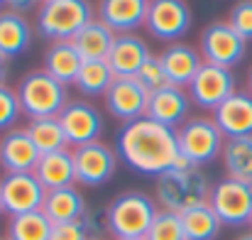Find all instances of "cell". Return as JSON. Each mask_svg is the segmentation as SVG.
<instances>
[{"mask_svg":"<svg viewBox=\"0 0 252 240\" xmlns=\"http://www.w3.org/2000/svg\"><path fill=\"white\" fill-rule=\"evenodd\" d=\"M118 155L130 169L147 176H159L179 160L176 130L155 123L147 115L125 123V128L118 133Z\"/></svg>","mask_w":252,"mask_h":240,"instance_id":"cell-1","label":"cell"},{"mask_svg":"<svg viewBox=\"0 0 252 240\" xmlns=\"http://www.w3.org/2000/svg\"><path fill=\"white\" fill-rule=\"evenodd\" d=\"M157 199L142 191L118 194L105 208V228L115 240L145 238L152 221L157 218Z\"/></svg>","mask_w":252,"mask_h":240,"instance_id":"cell-2","label":"cell"},{"mask_svg":"<svg viewBox=\"0 0 252 240\" xmlns=\"http://www.w3.org/2000/svg\"><path fill=\"white\" fill-rule=\"evenodd\" d=\"M157 204L162 211L171 213H184L193 206L208 204L211 196V184L208 176L201 171V167H189V169H169L157 176L155 186Z\"/></svg>","mask_w":252,"mask_h":240,"instance_id":"cell-3","label":"cell"},{"mask_svg":"<svg viewBox=\"0 0 252 240\" xmlns=\"http://www.w3.org/2000/svg\"><path fill=\"white\" fill-rule=\"evenodd\" d=\"M91 20L93 7L88 0H42L37 10V27L52 42H71Z\"/></svg>","mask_w":252,"mask_h":240,"instance_id":"cell-4","label":"cell"},{"mask_svg":"<svg viewBox=\"0 0 252 240\" xmlns=\"http://www.w3.org/2000/svg\"><path fill=\"white\" fill-rule=\"evenodd\" d=\"M22 113L30 115V120L37 118H57L64 105L69 103L66 98V86L52 79L44 69L30 71L25 79L20 81V86L15 88Z\"/></svg>","mask_w":252,"mask_h":240,"instance_id":"cell-5","label":"cell"},{"mask_svg":"<svg viewBox=\"0 0 252 240\" xmlns=\"http://www.w3.org/2000/svg\"><path fill=\"white\" fill-rule=\"evenodd\" d=\"M176 140H179V155L186 157L193 167H203L218 160L225 145V137L213 123V118L203 115L189 118L176 130Z\"/></svg>","mask_w":252,"mask_h":240,"instance_id":"cell-6","label":"cell"},{"mask_svg":"<svg viewBox=\"0 0 252 240\" xmlns=\"http://www.w3.org/2000/svg\"><path fill=\"white\" fill-rule=\"evenodd\" d=\"M248 42L233 30L228 20H216L208 27H203L201 39H198V52L206 64L225 67L233 69L245 59Z\"/></svg>","mask_w":252,"mask_h":240,"instance_id":"cell-7","label":"cell"},{"mask_svg":"<svg viewBox=\"0 0 252 240\" xmlns=\"http://www.w3.org/2000/svg\"><path fill=\"white\" fill-rule=\"evenodd\" d=\"M208 204L223 226L230 228L248 226L252 221V184L225 176L211 186Z\"/></svg>","mask_w":252,"mask_h":240,"instance_id":"cell-8","label":"cell"},{"mask_svg":"<svg viewBox=\"0 0 252 240\" xmlns=\"http://www.w3.org/2000/svg\"><path fill=\"white\" fill-rule=\"evenodd\" d=\"M189 98L203 110H216L225 98L235 93V74L233 69L206 64L198 69V74L189 83Z\"/></svg>","mask_w":252,"mask_h":240,"instance_id":"cell-9","label":"cell"},{"mask_svg":"<svg viewBox=\"0 0 252 240\" xmlns=\"http://www.w3.org/2000/svg\"><path fill=\"white\" fill-rule=\"evenodd\" d=\"M191 7L186 0H150L145 27L162 42H176L191 30Z\"/></svg>","mask_w":252,"mask_h":240,"instance_id":"cell-10","label":"cell"},{"mask_svg":"<svg viewBox=\"0 0 252 240\" xmlns=\"http://www.w3.org/2000/svg\"><path fill=\"white\" fill-rule=\"evenodd\" d=\"M0 191H2V208L7 216H22L30 211H42L47 189L42 181L34 176V171L25 174H5L0 179Z\"/></svg>","mask_w":252,"mask_h":240,"instance_id":"cell-11","label":"cell"},{"mask_svg":"<svg viewBox=\"0 0 252 240\" xmlns=\"http://www.w3.org/2000/svg\"><path fill=\"white\" fill-rule=\"evenodd\" d=\"M57 118L62 123L69 147L74 150L88 142H98L103 135V115L95 105L86 101H69Z\"/></svg>","mask_w":252,"mask_h":240,"instance_id":"cell-12","label":"cell"},{"mask_svg":"<svg viewBox=\"0 0 252 240\" xmlns=\"http://www.w3.org/2000/svg\"><path fill=\"white\" fill-rule=\"evenodd\" d=\"M76 184L81 186H103L113 179L118 169V152L105 142H88L74 150Z\"/></svg>","mask_w":252,"mask_h":240,"instance_id":"cell-13","label":"cell"},{"mask_svg":"<svg viewBox=\"0 0 252 240\" xmlns=\"http://www.w3.org/2000/svg\"><path fill=\"white\" fill-rule=\"evenodd\" d=\"M103 98L108 113L123 123H132L147 115L150 93L140 86L137 79H115Z\"/></svg>","mask_w":252,"mask_h":240,"instance_id":"cell-14","label":"cell"},{"mask_svg":"<svg viewBox=\"0 0 252 240\" xmlns=\"http://www.w3.org/2000/svg\"><path fill=\"white\" fill-rule=\"evenodd\" d=\"M213 123L223 133L225 140L250 137L252 135V93L235 91L213 110Z\"/></svg>","mask_w":252,"mask_h":240,"instance_id":"cell-15","label":"cell"},{"mask_svg":"<svg viewBox=\"0 0 252 240\" xmlns=\"http://www.w3.org/2000/svg\"><path fill=\"white\" fill-rule=\"evenodd\" d=\"M189 108H191V98L186 88L179 86H164L155 93H150V103H147V118H152L155 123H162L171 130H179L186 120H189Z\"/></svg>","mask_w":252,"mask_h":240,"instance_id":"cell-16","label":"cell"},{"mask_svg":"<svg viewBox=\"0 0 252 240\" xmlns=\"http://www.w3.org/2000/svg\"><path fill=\"white\" fill-rule=\"evenodd\" d=\"M150 57H152V52H150L147 42L142 37H137L135 32H130V34H115L105 62L110 64L115 79H135V74Z\"/></svg>","mask_w":252,"mask_h":240,"instance_id":"cell-17","label":"cell"},{"mask_svg":"<svg viewBox=\"0 0 252 240\" xmlns=\"http://www.w3.org/2000/svg\"><path fill=\"white\" fill-rule=\"evenodd\" d=\"M39 150L34 147L32 137L27 135L25 128H12L2 135L0 140V167L5 174H25L34 171L39 162Z\"/></svg>","mask_w":252,"mask_h":240,"instance_id":"cell-18","label":"cell"},{"mask_svg":"<svg viewBox=\"0 0 252 240\" xmlns=\"http://www.w3.org/2000/svg\"><path fill=\"white\" fill-rule=\"evenodd\" d=\"M150 0H100L98 20L105 22L115 34H130L147 20Z\"/></svg>","mask_w":252,"mask_h":240,"instance_id":"cell-19","label":"cell"},{"mask_svg":"<svg viewBox=\"0 0 252 240\" xmlns=\"http://www.w3.org/2000/svg\"><path fill=\"white\" fill-rule=\"evenodd\" d=\"M159 62H162L164 74H167V81L171 86H179V88H189V83L193 81L198 69L203 67L201 52H196L189 44H179V42L169 44L159 54Z\"/></svg>","mask_w":252,"mask_h":240,"instance_id":"cell-20","label":"cell"},{"mask_svg":"<svg viewBox=\"0 0 252 240\" xmlns=\"http://www.w3.org/2000/svg\"><path fill=\"white\" fill-rule=\"evenodd\" d=\"M34 176L42 181V186L47 191L52 189H64V186H76V164H74V150H57V152H47L42 155L37 167H34Z\"/></svg>","mask_w":252,"mask_h":240,"instance_id":"cell-21","label":"cell"},{"mask_svg":"<svg viewBox=\"0 0 252 240\" xmlns=\"http://www.w3.org/2000/svg\"><path fill=\"white\" fill-rule=\"evenodd\" d=\"M42 211L47 213V218L54 226H59V223H74V221H81V218L88 216L86 199L76 186H64V189L47 191V199H44Z\"/></svg>","mask_w":252,"mask_h":240,"instance_id":"cell-22","label":"cell"},{"mask_svg":"<svg viewBox=\"0 0 252 240\" xmlns=\"http://www.w3.org/2000/svg\"><path fill=\"white\" fill-rule=\"evenodd\" d=\"M81 64H84V59L71 42H52V47L44 52V67L42 69L59 83L71 86L81 71Z\"/></svg>","mask_w":252,"mask_h":240,"instance_id":"cell-23","label":"cell"},{"mask_svg":"<svg viewBox=\"0 0 252 240\" xmlns=\"http://www.w3.org/2000/svg\"><path fill=\"white\" fill-rule=\"evenodd\" d=\"M32 44V27L17 12H0V57L12 59L30 49Z\"/></svg>","mask_w":252,"mask_h":240,"instance_id":"cell-24","label":"cell"},{"mask_svg":"<svg viewBox=\"0 0 252 240\" xmlns=\"http://www.w3.org/2000/svg\"><path fill=\"white\" fill-rule=\"evenodd\" d=\"M113 39H115V32L105 22L93 17L86 27H81V32L71 39V44L76 47L84 62H98V59H108Z\"/></svg>","mask_w":252,"mask_h":240,"instance_id":"cell-25","label":"cell"},{"mask_svg":"<svg viewBox=\"0 0 252 240\" xmlns=\"http://www.w3.org/2000/svg\"><path fill=\"white\" fill-rule=\"evenodd\" d=\"M220 160L225 167V174L230 179L252 184V135L250 137H233L225 140Z\"/></svg>","mask_w":252,"mask_h":240,"instance_id":"cell-26","label":"cell"},{"mask_svg":"<svg viewBox=\"0 0 252 240\" xmlns=\"http://www.w3.org/2000/svg\"><path fill=\"white\" fill-rule=\"evenodd\" d=\"M181 223H184L186 240H216L223 228V223L216 216V211L211 208V204H201V206L184 211Z\"/></svg>","mask_w":252,"mask_h":240,"instance_id":"cell-27","label":"cell"},{"mask_svg":"<svg viewBox=\"0 0 252 240\" xmlns=\"http://www.w3.org/2000/svg\"><path fill=\"white\" fill-rule=\"evenodd\" d=\"M54 223L44 211H30L22 216H10L7 221V240H49Z\"/></svg>","mask_w":252,"mask_h":240,"instance_id":"cell-28","label":"cell"},{"mask_svg":"<svg viewBox=\"0 0 252 240\" xmlns=\"http://www.w3.org/2000/svg\"><path fill=\"white\" fill-rule=\"evenodd\" d=\"M25 130L32 137V142L39 150V155H47V152H57V150H66L69 147L59 118H37V120H30Z\"/></svg>","mask_w":252,"mask_h":240,"instance_id":"cell-29","label":"cell"},{"mask_svg":"<svg viewBox=\"0 0 252 240\" xmlns=\"http://www.w3.org/2000/svg\"><path fill=\"white\" fill-rule=\"evenodd\" d=\"M113 81H115V74H113L110 64L105 59H98V62H84L81 64V71L74 81V86L84 96H105V91L110 88Z\"/></svg>","mask_w":252,"mask_h":240,"instance_id":"cell-30","label":"cell"},{"mask_svg":"<svg viewBox=\"0 0 252 240\" xmlns=\"http://www.w3.org/2000/svg\"><path fill=\"white\" fill-rule=\"evenodd\" d=\"M145 240H186L181 216L159 208V213H157V218L152 221V226H150Z\"/></svg>","mask_w":252,"mask_h":240,"instance_id":"cell-31","label":"cell"},{"mask_svg":"<svg viewBox=\"0 0 252 240\" xmlns=\"http://www.w3.org/2000/svg\"><path fill=\"white\" fill-rule=\"evenodd\" d=\"M135 79L140 81V86H142L147 93H155V91L169 86L167 74H164V69H162V62H159V57H155V54L140 67V71L135 74Z\"/></svg>","mask_w":252,"mask_h":240,"instance_id":"cell-32","label":"cell"},{"mask_svg":"<svg viewBox=\"0 0 252 240\" xmlns=\"http://www.w3.org/2000/svg\"><path fill=\"white\" fill-rule=\"evenodd\" d=\"M22 115V105H20V98H17V91L7 88L5 83L0 86V130H12L15 123L20 120Z\"/></svg>","mask_w":252,"mask_h":240,"instance_id":"cell-33","label":"cell"},{"mask_svg":"<svg viewBox=\"0 0 252 240\" xmlns=\"http://www.w3.org/2000/svg\"><path fill=\"white\" fill-rule=\"evenodd\" d=\"M228 22L233 25V30L245 39H252V0H238L233 7H230V17Z\"/></svg>","mask_w":252,"mask_h":240,"instance_id":"cell-34","label":"cell"},{"mask_svg":"<svg viewBox=\"0 0 252 240\" xmlns=\"http://www.w3.org/2000/svg\"><path fill=\"white\" fill-rule=\"evenodd\" d=\"M91 231H93V223L86 216V218L74 221V223H59V226H54L52 233H49V240H88L91 238Z\"/></svg>","mask_w":252,"mask_h":240,"instance_id":"cell-35","label":"cell"},{"mask_svg":"<svg viewBox=\"0 0 252 240\" xmlns=\"http://www.w3.org/2000/svg\"><path fill=\"white\" fill-rule=\"evenodd\" d=\"M39 5H42V0H7L5 2V7L10 10V12H17V15H22V12H27V10H39Z\"/></svg>","mask_w":252,"mask_h":240,"instance_id":"cell-36","label":"cell"},{"mask_svg":"<svg viewBox=\"0 0 252 240\" xmlns=\"http://www.w3.org/2000/svg\"><path fill=\"white\" fill-rule=\"evenodd\" d=\"M5 76H7V59L0 57V86L5 83Z\"/></svg>","mask_w":252,"mask_h":240,"instance_id":"cell-37","label":"cell"},{"mask_svg":"<svg viewBox=\"0 0 252 240\" xmlns=\"http://www.w3.org/2000/svg\"><path fill=\"white\" fill-rule=\"evenodd\" d=\"M235 240H252V233H245V236H240V238H235Z\"/></svg>","mask_w":252,"mask_h":240,"instance_id":"cell-38","label":"cell"},{"mask_svg":"<svg viewBox=\"0 0 252 240\" xmlns=\"http://www.w3.org/2000/svg\"><path fill=\"white\" fill-rule=\"evenodd\" d=\"M248 88H250V93H252V69H250V76H248Z\"/></svg>","mask_w":252,"mask_h":240,"instance_id":"cell-39","label":"cell"},{"mask_svg":"<svg viewBox=\"0 0 252 240\" xmlns=\"http://www.w3.org/2000/svg\"><path fill=\"white\" fill-rule=\"evenodd\" d=\"M5 213V208H2V191H0V216Z\"/></svg>","mask_w":252,"mask_h":240,"instance_id":"cell-40","label":"cell"},{"mask_svg":"<svg viewBox=\"0 0 252 240\" xmlns=\"http://www.w3.org/2000/svg\"><path fill=\"white\" fill-rule=\"evenodd\" d=\"M88 240H105V238H100V236H91Z\"/></svg>","mask_w":252,"mask_h":240,"instance_id":"cell-41","label":"cell"},{"mask_svg":"<svg viewBox=\"0 0 252 240\" xmlns=\"http://www.w3.org/2000/svg\"><path fill=\"white\" fill-rule=\"evenodd\" d=\"M125 240H145V238H125Z\"/></svg>","mask_w":252,"mask_h":240,"instance_id":"cell-42","label":"cell"},{"mask_svg":"<svg viewBox=\"0 0 252 240\" xmlns=\"http://www.w3.org/2000/svg\"><path fill=\"white\" fill-rule=\"evenodd\" d=\"M5 2H7V0H0V7H2V5H5Z\"/></svg>","mask_w":252,"mask_h":240,"instance_id":"cell-43","label":"cell"},{"mask_svg":"<svg viewBox=\"0 0 252 240\" xmlns=\"http://www.w3.org/2000/svg\"><path fill=\"white\" fill-rule=\"evenodd\" d=\"M0 240H7V238H0Z\"/></svg>","mask_w":252,"mask_h":240,"instance_id":"cell-44","label":"cell"},{"mask_svg":"<svg viewBox=\"0 0 252 240\" xmlns=\"http://www.w3.org/2000/svg\"><path fill=\"white\" fill-rule=\"evenodd\" d=\"M250 226H252V221H250Z\"/></svg>","mask_w":252,"mask_h":240,"instance_id":"cell-45","label":"cell"}]
</instances>
